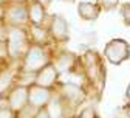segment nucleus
<instances>
[{
  "mask_svg": "<svg viewBox=\"0 0 130 118\" xmlns=\"http://www.w3.org/2000/svg\"><path fill=\"white\" fill-rule=\"evenodd\" d=\"M5 44H6L8 58H11V59L23 58L29 44H31L29 42V34L22 27H6Z\"/></svg>",
  "mask_w": 130,
  "mask_h": 118,
  "instance_id": "nucleus-1",
  "label": "nucleus"
},
{
  "mask_svg": "<svg viewBox=\"0 0 130 118\" xmlns=\"http://www.w3.org/2000/svg\"><path fill=\"white\" fill-rule=\"evenodd\" d=\"M48 64V55L45 48L39 44H29L26 53L23 56V64H22V72L23 73H32L36 75L42 67Z\"/></svg>",
  "mask_w": 130,
  "mask_h": 118,
  "instance_id": "nucleus-2",
  "label": "nucleus"
},
{
  "mask_svg": "<svg viewBox=\"0 0 130 118\" xmlns=\"http://www.w3.org/2000/svg\"><path fill=\"white\" fill-rule=\"evenodd\" d=\"M2 19L6 27H23L28 22V5L23 2H11L3 8Z\"/></svg>",
  "mask_w": 130,
  "mask_h": 118,
  "instance_id": "nucleus-3",
  "label": "nucleus"
},
{
  "mask_svg": "<svg viewBox=\"0 0 130 118\" xmlns=\"http://www.w3.org/2000/svg\"><path fill=\"white\" fill-rule=\"evenodd\" d=\"M104 53H105V58L111 64L118 65V64L124 62L130 56V47L124 39H111L105 45Z\"/></svg>",
  "mask_w": 130,
  "mask_h": 118,
  "instance_id": "nucleus-4",
  "label": "nucleus"
},
{
  "mask_svg": "<svg viewBox=\"0 0 130 118\" xmlns=\"http://www.w3.org/2000/svg\"><path fill=\"white\" fill-rule=\"evenodd\" d=\"M51 99V92L50 89H45L36 84H29L28 86V104L36 107V109H42L45 107Z\"/></svg>",
  "mask_w": 130,
  "mask_h": 118,
  "instance_id": "nucleus-5",
  "label": "nucleus"
},
{
  "mask_svg": "<svg viewBox=\"0 0 130 118\" xmlns=\"http://www.w3.org/2000/svg\"><path fill=\"white\" fill-rule=\"evenodd\" d=\"M6 99L11 110H15V112L22 110L25 106H28V86H20L19 84V86L9 89Z\"/></svg>",
  "mask_w": 130,
  "mask_h": 118,
  "instance_id": "nucleus-6",
  "label": "nucleus"
},
{
  "mask_svg": "<svg viewBox=\"0 0 130 118\" xmlns=\"http://www.w3.org/2000/svg\"><path fill=\"white\" fill-rule=\"evenodd\" d=\"M82 61H84V64H85V65H84V67H85V72H87L88 78H90L93 82H96L98 79L104 81V78H102V75H104L102 65H101V61H99V58H98V55H96L94 51H87V53L84 55Z\"/></svg>",
  "mask_w": 130,
  "mask_h": 118,
  "instance_id": "nucleus-7",
  "label": "nucleus"
},
{
  "mask_svg": "<svg viewBox=\"0 0 130 118\" xmlns=\"http://www.w3.org/2000/svg\"><path fill=\"white\" fill-rule=\"evenodd\" d=\"M57 76H59V73L56 72L53 64L48 62L45 67H42V69L34 75L32 84L40 86V87H45V89H50L51 86H54V82L57 81Z\"/></svg>",
  "mask_w": 130,
  "mask_h": 118,
  "instance_id": "nucleus-8",
  "label": "nucleus"
},
{
  "mask_svg": "<svg viewBox=\"0 0 130 118\" xmlns=\"http://www.w3.org/2000/svg\"><path fill=\"white\" fill-rule=\"evenodd\" d=\"M50 34L53 39L59 42H67L70 39L68 34V23L62 16H53L51 23H50Z\"/></svg>",
  "mask_w": 130,
  "mask_h": 118,
  "instance_id": "nucleus-9",
  "label": "nucleus"
},
{
  "mask_svg": "<svg viewBox=\"0 0 130 118\" xmlns=\"http://www.w3.org/2000/svg\"><path fill=\"white\" fill-rule=\"evenodd\" d=\"M74 61H76V56H74L73 53L63 51V53H60V55L54 59L53 67L56 69L57 73H65V72L71 70V67L74 65Z\"/></svg>",
  "mask_w": 130,
  "mask_h": 118,
  "instance_id": "nucleus-10",
  "label": "nucleus"
},
{
  "mask_svg": "<svg viewBox=\"0 0 130 118\" xmlns=\"http://www.w3.org/2000/svg\"><path fill=\"white\" fill-rule=\"evenodd\" d=\"M99 6L96 3H90V2H80L77 5V12L82 19L85 20H94L99 16Z\"/></svg>",
  "mask_w": 130,
  "mask_h": 118,
  "instance_id": "nucleus-11",
  "label": "nucleus"
},
{
  "mask_svg": "<svg viewBox=\"0 0 130 118\" xmlns=\"http://www.w3.org/2000/svg\"><path fill=\"white\" fill-rule=\"evenodd\" d=\"M45 6H42L40 3H29L28 5V22H31L32 25H40L45 19Z\"/></svg>",
  "mask_w": 130,
  "mask_h": 118,
  "instance_id": "nucleus-12",
  "label": "nucleus"
},
{
  "mask_svg": "<svg viewBox=\"0 0 130 118\" xmlns=\"http://www.w3.org/2000/svg\"><path fill=\"white\" fill-rule=\"evenodd\" d=\"M62 92H63L65 98L68 101H73V103H79V101L84 98V90L80 89L77 84H65L62 87Z\"/></svg>",
  "mask_w": 130,
  "mask_h": 118,
  "instance_id": "nucleus-13",
  "label": "nucleus"
},
{
  "mask_svg": "<svg viewBox=\"0 0 130 118\" xmlns=\"http://www.w3.org/2000/svg\"><path fill=\"white\" fill-rule=\"evenodd\" d=\"M12 81H14V75H12L11 70H2L0 72V95H5L11 89Z\"/></svg>",
  "mask_w": 130,
  "mask_h": 118,
  "instance_id": "nucleus-14",
  "label": "nucleus"
},
{
  "mask_svg": "<svg viewBox=\"0 0 130 118\" xmlns=\"http://www.w3.org/2000/svg\"><path fill=\"white\" fill-rule=\"evenodd\" d=\"M45 110L50 118H60L63 110H62V103L57 99H50V103L45 106Z\"/></svg>",
  "mask_w": 130,
  "mask_h": 118,
  "instance_id": "nucleus-15",
  "label": "nucleus"
},
{
  "mask_svg": "<svg viewBox=\"0 0 130 118\" xmlns=\"http://www.w3.org/2000/svg\"><path fill=\"white\" fill-rule=\"evenodd\" d=\"M119 3V0H98V6H99V9H105V11H110L113 8H116Z\"/></svg>",
  "mask_w": 130,
  "mask_h": 118,
  "instance_id": "nucleus-16",
  "label": "nucleus"
},
{
  "mask_svg": "<svg viewBox=\"0 0 130 118\" xmlns=\"http://www.w3.org/2000/svg\"><path fill=\"white\" fill-rule=\"evenodd\" d=\"M122 19H124V23L125 25H130V3H124L121 5V9H119Z\"/></svg>",
  "mask_w": 130,
  "mask_h": 118,
  "instance_id": "nucleus-17",
  "label": "nucleus"
},
{
  "mask_svg": "<svg viewBox=\"0 0 130 118\" xmlns=\"http://www.w3.org/2000/svg\"><path fill=\"white\" fill-rule=\"evenodd\" d=\"M8 58V51H6V44L5 41H0V61H3Z\"/></svg>",
  "mask_w": 130,
  "mask_h": 118,
  "instance_id": "nucleus-18",
  "label": "nucleus"
},
{
  "mask_svg": "<svg viewBox=\"0 0 130 118\" xmlns=\"http://www.w3.org/2000/svg\"><path fill=\"white\" fill-rule=\"evenodd\" d=\"M5 36H6V25L3 19L0 17V41H5Z\"/></svg>",
  "mask_w": 130,
  "mask_h": 118,
  "instance_id": "nucleus-19",
  "label": "nucleus"
},
{
  "mask_svg": "<svg viewBox=\"0 0 130 118\" xmlns=\"http://www.w3.org/2000/svg\"><path fill=\"white\" fill-rule=\"evenodd\" d=\"M0 118H12L11 109H0Z\"/></svg>",
  "mask_w": 130,
  "mask_h": 118,
  "instance_id": "nucleus-20",
  "label": "nucleus"
},
{
  "mask_svg": "<svg viewBox=\"0 0 130 118\" xmlns=\"http://www.w3.org/2000/svg\"><path fill=\"white\" fill-rule=\"evenodd\" d=\"M34 118H50L48 116V113H46V110L42 107V109H39L37 112H36V115H34Z\"/></svg>",
  "mask_w": 130,
  "mask_h": 118,
  "instance_id": "nucleus-21",
  "label": "nucleus"
},
{
  "mask_svg": "<svg viewBox=\"0 0 130 118\" xmlns=\"http://www.w3.org/2000/svg\"><path fill=\"white\" fill-rule=\"evenodd\" d=\"M93 116H94L93 109H85V110L82 112V115H80V118H93Z\"/></svg>",
  "mask_w": 130,
  "mask_h": 118,
  "instance_id": "nucleus-22",
  "label": "nucleus"
},
{
  "mask_svg": "<svg viewBox=\"0 0 130 118\" xmlns=\"http://www.w3.org/2000/svg\"><path fill=\"white\" fill-rule=\"evenodd\" d=\"M53 2V0H36V3H40L42 6H46V5H50Z\"/></svg>",
  "mask_w": 130,
  "mask_h": 118,
  "instance_id": "nucleus-23",
  "label": "nucleus"
},
{
  "mask_svg": "<svg viewBox=\"0 0 130 118\" xmlns=\"http://www.w3.org/2000/svg\"><path fill=\"white\" fill-rule=\"evenodd\" d=\"M9 2H11V0H0V6L3 8V6H6V5H8Z\"/></svg>",
  "mask_w": 130,
  "mask_h": 118,
  "instance_id": "nucleus-24",
  "label": "nucleus"
},
{
  "mask_svg": "<svg viewBox=\"0 0 130 118\" xmlns=\"http://www.w3.org/2000/svg\"><path fill=\"white\" fill-rule=\"evenodd\" d=\"M125 96L130 99V84H128V86H127V92H125Z\"/></svg>",
  "mask_w": 130,
  "mask_h": 118,
  "instance_id": "nucleus-25",
  "label": "nucleus"
},
{
  "mask_svg": "<svg viewBox=\"0 0 130 118\" xmlns=\"http://www.w3.org/2000/svg\"><path fill=\"white\" fill-rule=\"evenodd\" d=\"M17 2H19V0H17ZM20 2H25V0H20Z\"/></svg>",
  "mask_w": 130,
  "mask_h": 118,
  "instance_id": "nucleus-26",
  "label": "nucleus"
}]
</instances>
